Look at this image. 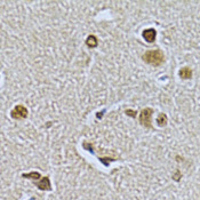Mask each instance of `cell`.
<instances>
[{
	"mask_svg": "<svg viewBox=\"0 0 200 200\" xmlns=\"http://www.w3.org/2000/svg\"><path fill=\"white\" fill-rule=\"evenodd\" d=\"M143 61L150 65H153V66H159L163 63L165 61V56H163V53L159 49H156V50H148L145 54L142 56Z\"/></svg>",
	"mask_w": 200,
	"mask_h": 200,
	"instance_id": "6da1fadb",
	"label": "cell"
},
{
	"mask_svg": "<svg viewBox=\"0 0 200 200\" xmlns=\"http://www.w3.org/2000/svg\"><path fill=\"white\" fill-rule=\"evenodd\" d=\"M152 113H153V109L151 108H146L143 109L142 112L140 114V122L143 127H146V128H151V117Z\"/></svg>",
	"mask_w": 200,
	"mask_h": 200,
	"instance_id": "7a4b0ae2",
	"label": "cell"
},
{
	"mask_svg": "<svg viewBox=\"0 0 200 200\" xmlns=\"http://www.w3.org/2000/svg\"><path fill=\"white\" fill-rule=\"evenodd\" d=\"M27 109L24 106V105H21V104H18L16 105L15 108L11 110V116L13 119H18V120H22V119H25L27 117Z\"/></svg>",
	"mask_w": 200,
	"mask_h": 200,
	"instance_id": "3957f363",
	"label": "cell"
},
{
	"mask_svg": "<svg viewBox=\"0 0 200 200\" xmlns=\"http://www.w3.org/2000/svg\"><path fill=\"white\" fill-rule=\"evenodd\" d=\"M34 184H36L40 190H43V191H50V190H52L50 181H49L48 177H43V179H40V182H34Z\"/></svg>",
	"mask_w": 200,
	"mask_h": 200,
	"instance_id": "277c9868",
	"label": "cell"
},
{
	"mask_svg": "<svg viewBox=\"0 0 200 200\" xmlns=\"http://www.w3.org/2000/svg\"><path fill=\"white\" fill-rule=\"evenodd\" d=\"M156 36H157V31L154 29H148L143 31V38L145 39L148 43H153L156 40Z\"/></svg>",
	"mask_w": 200,
	"mask_h": 200,
	"instance_id": "5b68a950",
	"label": "cell"
},
{
	"mask_svg": "<svg viewBox=\"0 0 200 200\" xmlns=\"http://www.w3.org/2000/svg\"><path fill=\"white\" fill-rule=\"evenodd\" d=\"M179 77L182 79H190V78H192V70L190 68H182L179 70Z\"/></svg>",
	"mask_w": 200,
	"mask_h": 200,
	"instance_id": "8992f818",
	"label": "cell"
},
{
	"mask_svg": "<svg viewBox=\"0 0 200 200\" xmlns=\"http://www.w3.org/2000/svg\"><path fill=\"white\" fill-rule=\"evenodd\" d=\"M86 45L88 46V47H90V48H95V47L98 45L97 38H96L94 34H90V36L86 39Z\"/></svg>",
	"mask_w": 200,
	"mask_h": 200,
	"instance_id": "52a82bcc",
	"label": "cell"
},
{
	"mask_svg": "<svg viewBox=\"0 0 200 200\" xmlns=\"http://www.w3.org/2000/svg\"><path fill=\"white\" fill-rule=\"evenodd\" d=\"M157 124L159 127H165L167 125V116L165 113H160L157 118Z\"/></svg>",
	"mask_w": 200,
	"mask_h": 200,
	"instance_id": "ba28073f",
	"label": "cell"
},
{
	"mask_svg": "<svg viewBox=\"0 0 200 200\" xmlns=\"http://www.w3.org/2000/svg\"><path fill=\"white\" fill-rule=\"evenodd\" d=\"M22 176H23V177H27V179H34V182H36V181H38V179H40V173H38V172H31V173H29V174H23Z\"/></svg>",
	"mask_w": 200,
	"mask_h": 200,
	"instance_id": "9c48e42d",
	"label": "cell"
},
{
	"mask_svg": "<svg viewBox=\"0 0 200 200\" xmlns=\"http://www.w3.org/2000/svg\"><path fill=\"white\" fill-rule=\"evenodd\" d=\"M126 114H127V116H130L132 118H135L136 117V112L133 111V110H126Z\"/></svg>",
	"mask_w": 200,
	"mask_h": 200,
	"instance_id": "30bf717a",
	"label": "cell"
},
{
	"mask_svg": "<svg viewBox=\"0 0 200 200\" xmlns=\"http://www.w3.org/2000/svg\"><path fill=\"white\" fill-rule=\"evenodd\" d=\"M179 177H181V173H179V170H176V174L173 176V179L176 181V182H179Z\"/></svg>",
	"mask_w": 200,
	"mask_h": 200,
	"instance_id": "8fae6325",
	"label": "cell"
}]
</instances>
